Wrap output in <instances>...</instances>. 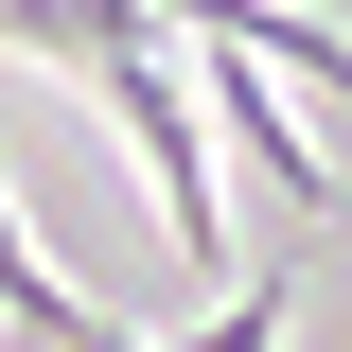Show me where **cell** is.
Masks as SVG:
<instances>
[{"instance_id": "1", "label": "cell", "mask_w": 352, "mask_h": 352, "mask_svg": "<svg viewBox=\"0 0 352 352\" xmlns=\"http://www.w3.org/2000/svg\"><path fill=\"white\" fill-rule=\"evenodd\" d=\"M335 229H352V176H335Z\"/></svg>"}]
</instances>
